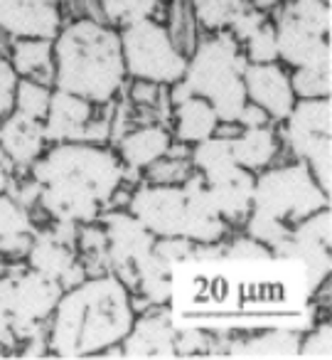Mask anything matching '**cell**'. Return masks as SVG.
Instances as JSON below:
<instances>
[{
  "label": "cell",
  "instance_id": "1",
  "mask_svg": "<svg viewBox=\"0 0 332 360\" xmlns=\"http://www.w3.org/2000/svg\"><path fill=\"white\" fill-rule=\"evenodd\" d=\"M310 294L300 259L239 237L229 247L194 245L173 266L168 304L178 330L253 335L303 330Z\"/></svg>",
  "mask_w": 332,
  "mask_h": 360
},
{
  "label": "cell",
  "instance_id": "2",
  "mask_svg": "<svg viewBox=\"0 0 332 360\" xmlns=\"http://www.w3.org/2000/svg\"><path fill=\"white\" fill-rule=\"evenodd\" d=\"M30 168L42 207L57 222L72 225H91L124 183L119 155L89 141L57 143Z\"/></svg>",
  "mask_w": 332,
  "mask_h": 360
},
{
  "label": "cell",
  "instance_id": "3",
  "mask_svg": "<svg viewBox=\"0 0 332 360\" xmlns=\"http://www.w3.org/2000/svg\"><path fill=\"white\" fill-rule=\"evenodd\" d=\"M135 321L128 286L106 271L65 289L52 311L50 350L60 358H89L119 348Z\"/></svg>",
  "mask_w": 332,
  "mask_h": 360
},
{
  "label": "cell",
  "instance_id": "4",
  "mask_svg": "<svg viewBox=\"0 0 332 360\" xmlns=\"http://www.w3.org/2000/svg\"><path fill=\"white\" fill-rule=\"evenodd\" d=\"M52 50L55 89L77 94L91 104L114 101L128 77L119 30L94 18H77L62 25L52 40Z\"/></svg>",
  "mask_w": 332,
  "mask_h": 360
},
{
  "label": "cell",
  "instance_id": "5",
  "mask_svg": "<svg viewBox=\"0 0 332 360\" xmlns=\"http://www.w3.org/2000/svg\"><path fill=\"white\" fill-rule=\"evenodd\" d=\"M246 65L241 42L234 40L229 30H222L194 45L182 82L194 96H202L212 104L219 124H237L244 106L248 104L244 89Z\"/></svg>",
  "mask_w": 332,
  "mask_h": 360
},
{
  "label": "cell",
  "instance_id": "6",
  "mask_svg": "<svg viewBox=\"0 0 332 360\" xmlns=\"http://www.w3.org/2000/svg\"><path fill=\"white\" fill-rule=\"evenodd\" d=\"M119 35L128 77L160 86H170L182 79L187 55L175 45L163 22L143 18L133 25L121 27Z\"/></svg>",
  "mask_w": 332,
  "mask_h": 360
},
{
  "label": "cell",
  "instance_id": "7",
  "mask_svg": "<svg viewBox=\"0 0 332 360\" xmlns=\"http://www.w3.org/2000/svg\"><path fill=\"white\" fill-rule=\"evenodd\" d=\"M322 207H330V195L322 193V188L312 178L310 168L303 160L268 170L253 183L251 210L276 217L291 227L305 220L312 212L322 210Z\"/></svg>",
  "mask_w": 332,
  "mask_h": 360
},
{
  "label": "cell",
  "instance_id": "8",
  "mask_svg": "<svg viewBox=\"0 0 332 360\" xmlns=\"http://www.w3.org/2000/svg\"><path fill=\"white\" fill-rule=\"evenodd\" d=\"M286 136L293 153L310 168L325 195L332 191V101L296 99L286 116Z\"/></svg>",
  "mask_w": 332,
  "mask_h": 360
},
{
  "label": "cell",
  "instance_id": "9",
  "mask_svg": "<svg viewBox=\"0 0 332 360\" xmlns=\"http://www.w3.org/2000/svg\"><path fill=\"white\" fill-rule=\"evenodd\" d=\"M8 309L13 316V338H30L37 333L40 323L50 319L65 286L57 279L40 271H20V274H3Z\"/></svg>",
  "mask_w": 332,
  "mask_h": 360
},
{
  "label": "cell",
  "instance_id": "10",
  "mask_svg": "<svg viewBox=\"0 0 332 360\" xmlns=\"http://www.w3.org/2000/svg\"><path fill=\"white\" fill-rule=\"evenodd\" d=\"M104 232L109 271L119 276L128 289H135V284H138L135 269L153 252L158 237L145 230L131 212H111V215H106Z\"/></svg>",
  "mask_w": 332,
  "mask_h": 360
},
{
  "label": "cell",
  "instance_id": "11",
  "mask_svg": "<svg viewBox=\"0 0 332 360\" xmlns=\"http://www.w3.org/2000/svg\"><path fill=\"white\" fill-rule=\"evenodd\" d=\"M332 235V220H330V207L307 215L298 225H293L291 240L281 245L276 252H286L293 255L296 259L303 262L307 274V284L310 291H315L322 281L330 274V240Z\"/></svg>",
  "mask_w": 332,
  "mask_h": 360
},
{
  "label": "cell",
  "instance_id": "12",
  "mask_svg": "<svg viewBox=\"0 0 332 360\" xmlns=\"http://www.w3.org/2000/svg\"><path fill=\"white\" fill-rule=\"evenodd\" d=\"M131 215L155 237H185L187 205L182 186H145L131 198Z\"/></svg>",
  "mask_w": 332,
  "mask_h": 360
},
{
  "label": "cell",
  "instance_id": "13",
  "mask_svg": "<svg viewBox=\"0 0 332 360\" xmlns=\"http://www.w3.org/2000/svg\"><path fill=\"white\" fill-rule=\"evenodd\" d=\"M276 45H278V60L298 67H322L332 65V50L330 37L310 30L303 22L293 20L281 6L276 8Z\"/></svg>",
  "mask_w": 332,
  "mask_h": 360
},
{
  "label": "cell",
  "instance_id": "14",
  "mask_svg": "<svg viewBox=\"0 0 332 360\" xmlns=\"http://www.w3.org/2000/svg\"><path fill=\"white\" fill-rule=\"evenodd\" d=\"M62 22V0H0V30L15 37L55 40Z\"/></svg>",
  "mask_w": 332,
  "mask_h": 360
},
{
  "label": "cell",
  "instance_id": "15",
  "mask_svg": "<svg viewBox=\"0 0 332 360\" xmlns=\"http://www.w3.org/2000/svg\"><path fill=\"white\" fill-rule=\"evenodd\" d=\"M94 104L69 91L55 89L50 96L45 116L47 141L69 143V141H94L99 139V126L94 124Z\"/></svg>",
  "mask_w": 332,
  "mask_h": 360
},
{
  "label": "cell",
  "instance_id": "16",
  "mask_svg": "<svg viewBox=\"0 0 332 360\" xmlns=\"http://www.w3.org/2000/svg\"><path fill=\"white\" fill-rule=\"evenodd\" d=\"M244 89H246V99L261 106L268 114V119L283 121L296 104L291 75L276 62H266V65L248 62L244 70Z\"/></svg>",
  "mask_w": 332,
  "mask_h": 360
},
{
  "label": "cell",
  "instance_id": "17",
  "mask_svg": "<svg viewBox=\"0 0 332 360\" xmlns=\"http://www.w3.org/2000/svg\"><path fill=\"white\" fill-rule=\"evenodd\" d=\"M119 348L121 358H178V328L170 309L135 319Z\"/></svg>",
  "mask_w": 332,
  "mask_h": 360
},
{
  "label": "cell",
  "instance_id": "18",
  "mask_svg": "<svg viewBox=\"0 0 332 360\" xmlns=\"http://www.w3.org/2000/svg\"><path fill=\"white\" fill-rule=\"evenodd\" d=\"M27 259H30V269L52 276L65 289L77 286L86 276V269L77 262V255L72 250L69 240H65V222H60V227L55 232L32 237Z\"/></svg>",
  "mask_w": 332,
  "mask_h": 360
},
{
  "label": "cell",
  "instance_id": "19",
  "mask_svg": "<svg viewBox=\"0 0 332 360\" xmlns=\"http://www.w3.org/2000/svg\"><path fill=\"white\" fill-rule=\"evenodd\" d=\"M204 183H207L209 195L224 220L239 222L248 217L253 205V183H256L251 170L232 163L227 168L204 175Z\"/></svg>",
  "mask_w": 332,
  "mask_h": 360
},
{
  "label": "cell",
  "instance_id": "20",
  "mask_svg": "<svg viewBox=\"0 0 332 360\" xmlns=\"http://www.w3.org/2000/svg\"><path fill=\"white\" fill-rule=\"evenodd\" d=\"M185 205H187V225H185V240L194 245H214L227 235V220L219 215L212 195L207 191L204 175H192L182 183Z\"/></svg>",
  "mask_w": 332,
  "mask_h": 360
},
{
  "label": "cell",
  "instance_id": "21",
  "mask_svg": "<svg viewBox=\"0 0 332 360\" xmlns=\"http://www.w3.org/2000/svg\"><path fill=\"white\" fill-rule=\"evenodd\" d=\"M47 143L45 121L13 109L0 119V153H6L20 168H30Z\"/></svg>",
  "mask_w": 332,
  "mask_h": 360
},
{
  "label": "cell",
  "instance_id": "22",
  "mask_svg": "<svg viewBox=\"0 0 332 360\" xmlns=\"http://www.w3.org/2000/svg\"><path fill=\"white\" fill-rule=\"evenodd\" d=\"M300 335L293 328H273L232 340L229 358H298Z\"/></svg>",
  "mask_w": 332,
  "mask_h": 360
},
{
  "label": "cell",
  "instance_id": "23",
  "mask_svg": "<svg viewBox=\"0 0 332 360\" xmlns=\"http://www.w3.org/2000/svg\"><path fill=\"white\" fill-rule=\"evenodd\" d=\"M170 134L160 126H145L133 134H128L121 141V163L131 170L153 168L158 160H163L170 153Z\"/></svg>",
  "mask_w": 332,
  "mask_h": 360
},
{
  "label": "cell",
  "instance_id": "24",
  "mask_svg": "<svg viewBox=\"0 0 332 360\" xmlns=\"http://www.w3.org/2000/svg\"><path fill=\"white\" fill-rule=\"evenodd\" d=\"M11 65L18 77L45 82L55 75V50L47 37H15L11 50Z\"/></svg>",
  "mask_w": 332,
  "mask_h": 360
},
{
  "label": "cell",
  "instance_id": "25",
  "mask_svg": "<svg viewBox=\"0 0 332 360\" xmlns=\"http://www.w3.org/2000/svg\"><path fill=\"white\" fill-rule=\"evenodd\" d=\"M219 129V119L214 114L212 104L202 96H190V99L175 104V134L182 143H199V141L214 136Z\"/></svg>",
  "mask_w": 332,
  "mask_h": 360
},
{
  "label": "cell",
  "instance_id": "26",
  "mask_svg": "<svg viewBox=\"0 0 332 360\" xmlns=\"http://www.w3.org/2000/svg\"><path fill=\"white\" fill-rule=\"evenodd\" d=\"M276 134L268 126H253V129L239 131L232 139L234 163L246 170H263L276 155Z\"/></svg>",
  "mask_w": 332,
  "mask_h": 360
},
{
  "label": "cell",
  "instance_id": "27",
  "mask_svg": "<svg viewBox=\"0 0 332 360\" xmlns=\"http://www.w3.org/2000/svg\"><path fill=\"white\" fill-rule=\"evenodd\" d=\"M192 15L204 30H229L232 20L244 11V0H190Z\"/></svg>",
  "mask_w": 332,
  "mask_h": 360
},
{
  "label": "cell",
  "instance_id": "28",
  "mask_svg": "<svg viewBox=\"0 0 332 360\" xmlns=\"http://www.w3.org/2000/svg\"><path fill=\"white\" fill-rule=\"evenodd\" d=\"M296 99H330L332 96V65L298 67L291 75Z\"/></svg>",
  "mask_w": 332,
  "mask_h": 360
},
{
  "label": "cell",
  "instance_id": "29",
  "mask_svg": "<svg viewBox=\"0 0 332 360\" xmlns=\"http://www.w3.org/2000/svg\"><path fill=\"white\" fill-rule=\"evenodd\" d=\"M192 163L194 168L202 175H209L214 170H222L227 165L234 163L232 153V139H224V136H209V139L194 143L192 148Z\"/></svg>",
  "mask_w": 332,
  "mask_h": 360
},
{
  "label": "cell",
  "instance_id": "30",
  "mask_svg": "<svg viewBox=\"0 0 332 360\" xmlns=\"http://www.w3.org/2000/svg\"><path fill=\"white\" fill-rule=\"evenodd\" d=\"M160 0H99L104 18L116 27L133 25L143 18H153Z\"/></svg>",
  "mask_w": 332,
  "mask_h": 360
},
{
  "label": "cell",
  "instance_id": "31",
  "mask_svg": "<svg viewBox=\"0 0 332 360\" xmlns=\"http://www.w3.org/2000/svg\"><path fill=\"white\" fill-rule=\"evenodd\" d=\"M291 225L276 220V217H268L258 210L248 212V222H246V232L251 240L266 245L268 250H278L281 245H286L291 240Z\"/></svg>",
  "mask_w": 332,
  "mask_h": 360
},
{
  "label": "cell",
  "instance_id": "32",
  "mask_svg": "<svg viewBox=\"0 0 332 360\" xmlns=\"http://www.w3.org/2000/svg\"><path fill=\"white\" fill-rule=\"evenodd\" d=\"M52 89H47L45 82L37 79H18L15 86V111L45 121L47 106H50Z\"/></svg>",
  "mask_w": 332,
  "mask_h": 360
},
{
  "label": "cell",
  "instance_id": "33",
  "mask_svg": "<svg viewBox=\"0 0 332 360\" xmlns=\"http://www.w3.org/2000/svg\"><path fill=\"white\" fill-rule=\"evenodd\" d=\"M244 57L251 65H266V62L278 60V45H276V27L271 22H263L248 40H244Z\"/></svg>",
  "mask_w": 332,
  "mask_h": 360
},
{
  "label": "cell",
  "instance_id": "34",
  "mask_svg": "<svg viewBox=\"0 0 332 360\" xmlns=\"http://www.w3.org/2000/svg\"><path fill=\"white\" fill-rule=\"evenodd\" d=\"M15 232H30V217L13 198L0 195V240Z\"/></svg>",
  "mask_w": 332,
  "mask_h": 360
},
{
  "label": "cell",
  "instance_id": "35",
  "mask_svg": "<svg viewBox=\"0 0 332 360\" xmlns=\"http://www.w3.org/2000/svg\"><path fill=\"white\" fill-rule=\"evenodd\" d=\"M332 330L330 323H322L320 328H315L310 335H305V340H300L298 345V358H322L327 360L332 353Z\"/></svg>",
  "mask_w": 332,
  "mask_h": 360
},
{
  "label": "cell",
  "instance_id": "36",
  "mask_svg": "<svg viewBox=\"0 0 332 360\" xmlns=\"http://www.w3.org/2000/svg\"><path fill=\"white\" fill-rule=\"evenodd\" d=\"M18 72L11 65V60L0 55V119H6L15 109V86H18Z\"/></svg>",
  "mask_w": 332,
  "mask_h": 360
},
{
  "label": "cell",
  "instance_id": "37",
  "mask_svg": "<svg viewBox=\"0 0 332 360\" xmlns=\"http://www.w3.org/2000/svg\"><path fill=\"white\" fill-rule=\"evenodd\" d=\"M266 20L268 18L263 11H256L253 6L251 8L244 6V11L239 13V15L232 20V25H229V32H232V37L237 42H244V40H248V37H251Z\"/></svg>",
  "mask_w": 332,
  "mask_h": 360
},
{
  "label": "cell",
  "instance_id": "38",
  "mask_svg": "<svg viewBox=\"0 0 332 360\" xmlns=\"http://www.w3.org/2000/svg\"><path fill=\"white\" fill-rule=\"evenodd\" d=\"M32 247L30 232H15V235H8L0 240V255L6 257H25Z\"/></svg>",
  "mask_w": 332,
  "mask_h": 360
},
{
  "label": "cell",
  "instance_id": "39",
  "mask_svg": "<svg viewBox=\"0 0 332 360\" xmlns=\"http://www.w3.org/2000/svg\"><path fill=\"white\" fill-rule=\"evenodd\" d=\"M6 340H13V316H11V309H8L3 274H0V343L6 345Z\"/></svg>",
  "mask_w": 332,
  "mask_h": 360
},
{
  "label": "cell",
  "instance_id": "40",
  "mask_svg": "<svg viewBox=\"0 0 332 360\" xmlns=\"http://www.w3.org/2000/svg\"><path fill=\"white\" fill-rule=\"evenodd\" d=\"M266 121H268L266 111H263L261 106H256V104H251V101H248V104L244 106L241 116L237 119V124H241L244 129H253V126H266Z\"/></svg>",
  "mask_w": 332,
  "mask_h": 360
},
{
  "label": "cell",
  "instance_id": "41",
  "mask_svg": "<svg viewBox=\"0 0 332 360\" xmlns=\"http://www.w3.org/2000/svg\"><path fill=\"white\" fill-rule=\"evenodd\" d=\"M281 3H283V0H253V8H256V11L268 13V11H276Z\"/></svg>",
  "mask_w": 332,
  "mask_h": 360
},
{
  "label": "cell",
  "instance_id": "42",
  "mask_svg": "<svg viewBox=\"0 0 332 360\" xmlns=\"http://www.w3.org/2000/svg\"><path fill=\"white\" fill-rule=\"evenodd\" d=\"M8 191V170L0 165V195H6Z\"/></svg>",
  "mask_w": 332,
  "mask_h": 360
},
{
  "label": "cell",
  "instance_id": "43",
  "mask_svg": "<svg viewBox=\"0 0 332 360\" xmlns=\"http://www.w3.org/2000/svg\"><path fill=\"white\" fill-rule=\"evenodd\" d=\"M0 274H6V262L0 259Z\"/></svg>",
  "mask_w": 332,
  "mask_h": 360
},
{
  "label": "cell",
  "instance_id": "44",
  "mask_svg": "<svg viewBox=\"0 0 332 360\" xmlns=\"http://www.w3.org/2000/svg\"><path fill=\"white\" fill-rule=\"evenodd\" d=\"M3 355H6V345L0 343V358H3Z\"/></svg>",
  "mask_w": 332,
  "mask_h": 360
}]
</instances>
